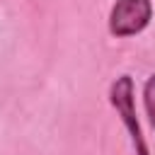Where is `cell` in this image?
Masks as SVG:
<instances>
[{
  "instance_id": "6da1fadb",
  "label": "cell",
  "mask_w": 155,
  "mask_h": 155,
  "mask_svg": "<svg viewBox=\"0 0 155 155\" xmlns=\"http://www.w3.org/2000/svg\"><path fill=\"white\" fill-rule=\"evenodd\" d=\"M109 104L116 109L124 128L128 131L136 155H150V148H148L145 136L140 131V121L136 116V87H133V78L131 75H119L109 85Z\"/></svg>"
},
{
  "instance_id": "7a4b0ae2",
  "label": "cell",
  "mask_w": 155,
  "mask_h": 155,
  "mask_svg": "<svg viewBox=\"0 0 155 155\" xmlns=\"http://www.w3.org/2000/svg\"><path fill=\"white\" fill-rule=\"evenodd\" d=\"M153 19L150 0H116L109 10V34L116 39H128L140 34Z\"/></svg>"
},
{
  "instance_id": "3957f363",
  "label": "cell",
  "mask_w": 155,
  "mask_h": 155,
  "mask_svg": "<svg viewBox=\"0 0 155 155\" xmlns=\"http://www.w3.org/2000/svg\"><path fill=\"white\" fill-rule=\"evenodd\" d=\"M143 107H145V114H148V121L155 131V73L145 80L143 85Z\"/></svg>"
}]
</instances>
